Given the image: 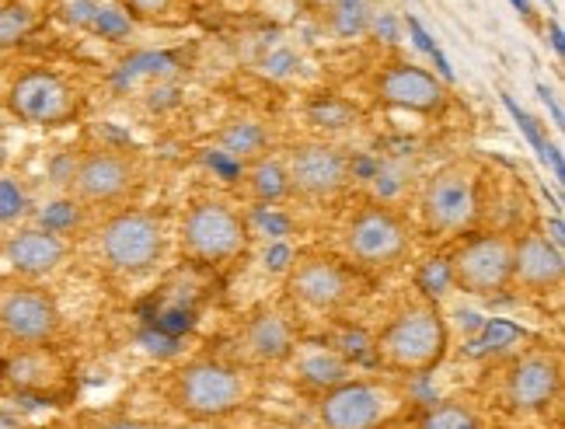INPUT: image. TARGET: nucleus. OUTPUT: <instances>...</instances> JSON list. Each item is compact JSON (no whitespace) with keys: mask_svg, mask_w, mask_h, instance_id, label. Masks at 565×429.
<instances>
[{"mask_svg":"<svg viewBox=\"0 0 565 429\" xmlns=\"http://www.w3.org/2000/svg\"><path fill=\"white\" fill-rule=\"evenodd\" d=\"M255 395V377L242 363L195 360L185 363L168 384V401L189 419H221L245 409Z\"/></svg>","mask_w":565,"mask_h":429,"instance_id":"1","label":"nucleus"},{"mask_svg":"<svg viewBox=\"0 0 565 429\" xmlns=\"http://www.w3.org/2000/svg\"><path fill=\"white\" fill-rule=\"evenodd\" d=\"M377 360L398 374H429L447 360L450 332L437 304H412L377 335Z\"/></svg>","mask_w":565,"mask_h":429,"instance_id":"2","label":"nucleus"},{"mask_svg":"<svg viewBox=\"0 0 565 429\" xmlns=\"http://www.w3.org/2000/svg\"><path fill=\"white\" fill-rule=\"evenodd\" d=\"M98 262L116 276H143L164 255V221L150 210H119L95 234Z\"/></svg>","mask_w":565,"mask_h":429,"instance_id":"3","label":"nucleus"},{"mask_svg":"<svg viewBox=\"0 0 565 429\" xmlns=\"http://www.w3.org/2000/svg\"><path fill=\"white\" fill-rule=\"evenodd\" d=\"M345 259L360 272H391L398 269L412 251V230L402 213L384 203L360 206L342 230Z\"/></svg>","mask_w":565,"mask_h":429,"instance_id":"4","label":"nucleus"},{"mask_svg":"<svg viewBox=\"0 0 565 429\" xmlns=\"http://www.w3.org/2000/svg\"><path fill=\"white\" fill-rule=\"evenodd\" d=\"M140 179H143V164L134 150L122 147L84 150L67 175L71 203H77L81 210H116L134 196Z\"/></svg>","mask_w":565,"mask_h":429,"instance_id":"5","label":"nucleus"},{"mask_svg":"<svg viewBox=\"0 0 565 429\" xmlns=\"http://www.w3.org/2000/svg\"><path fill=\"white\" fill-rule=\"evenodd\" d=\"M63 329L56 297L35 280H0V346L39 350L50 346Z\"/></svg>","mask_w":565,"mask_h":429,"instance_id":"6","label":"nucleus"},{"mask_svg":"<svg viewBox=\"0 0 565 429\" xmlns=\"http://www.w3.org/2000/svg\"><path fill=\"white\" fill-rule=\"evenodd\" d=\"M182 251L195 266H227L248 245L245 213L227 200H195L182 221Z\"/></svg>","mask_w":565,"mask_h":429,"instance_id":"7","label":"nucleus"},{"mask_svg":"<svg viewBox=\"0 0 565 429\" xmlns=\"http://www.w3.org/2000/svg\"><path fill=\"white\" fill-rule=\"evenodd\" d=\"M363 290V276L345 259L324 251L300 255L287 276V297L297 308L315 314H335L350 308Z\"/></svg>","mask_w":565,"mask_h":429,"instance_id":"8","label":"nucleus"},{"mask_svg":"<svg viewBox=\"0 0 565 429\" xmlns=\"http://www.w3.org/2000/svg\"><path fill=\"white\" fill-rule=\"evenodd\" d=\"M423 224L433 234H465L478 221V168L471 161H450L423 182L419 192Z\"/></svg>","mask_w":565,"mask_h":429,"instance_id":"9","label":"nucleus"},{"mask_svg":"<svg viewBox=\"0 0 565 429\" xmlns=\"http://www.w3.org/2000/svg\"><path fill=\"white\" fill-rule=\"evenodd\" d=\"M8 112L25 126H63L77 119L81 92L63 74L32 67V71H21L11 81Z\"/></svg>","mask_w":565,"mask_h":429,"instance_id":"10","label":"nucleus"},{"mask_svg":"<svg viewBox=\"0 0 565 429\" xmlns=\"http://www.w3.org/2000/svg\"><path fill=\"white\" fill-rule=\"evenodd\" d=\"M513 248L516 238H510V234H478V238L465 242L454 251V259L447 262L450 283L475 297H492L510 290Z\"/></svg>","mask_w":565,"mask_h":429,"instance_id":"11","label":"nucleus"},{"mask_svg":"<svg viewBox=\"0 0 565 429\" xmlns=\"http://www.w3.org/2000/svg\"><path fill=\"white\" fill-rule=\"evenodd\" d=\"M398 412V392L377 380H345L329 388L318 401L324 429H381Z\"/></svg>","mask_w":565,"mask_h":429,"instance_id":"12","label":"nucleus"},{"mask_svg":"<svg viewBox=\"0 0 565 429\" xmlns=\"http://www.w3.org/2000/svg\"><path fill=\"white\" fill-rule=\"evenodd\" d=\"M562 395V356L555 350L520 353L499 380V398L513 412H541Z\"/></svg>","mask_w":565,"mask_h":429,"instance_id":"13","label":"nucleus"},{"mask_svg":"<svg viewBox=\"0 0 565 429\" xmlns=\"http://www.w3.org/2000/svg\"><path fill=\"white\" fill-rule=\"evenodd\" d=\"M287 179H290V192L300 200H332L350 185L353 161L339 143L308 140L294 147V154L287 161Z\"/></svg>","mask_w":565,"mask_h":429,"instance_id":"14","label":"nucleus"},{"mask_svg":"<svg viewBox=\"0 0 565 429\" xmlns=\"http://www.w3.org/2000/svg\"><path fill=\"white\" fill-rule=\"evenodd\" d=\"M71 259V238L50 227H21L4 242V262L21 280H46Z\"/></svg>","mask_w":565,"mask_h":429,"instance_id":"15","label":"nucleus"},{"mask_svg":"<svg viewBox=\"0 0 565 429\" xmlns=\"http://www.w3.org/2000/svg\"><path fill=\"white\" fill-rule=\"evenodd\" d=\"M565 283V255L545 230H527L513 248L510 287L524 293H555Z\"/></svg>","mask_w":565,"mask_h":429,"instance_id":"16","label":"nucleus"},{"mask_svg":"<svg viewBox=\"0 0 565 429\" xmlns=\"http://www.w3.org/2000/svg\"><path fill=\"white\" fill-rule=\"evenodd\" d=\"M237 353L245 363H258V367H273V363H287L297 353V325L290 314L276 308L255 311L237 335Z\"/></svg>","mask_w":565,"mask_h":429,"instance_id":"17","label":"nucleus"},{"mask_svg":"<svg viewBox=\"0 0 565 429\" xmlns=\"http://www.w3.org/2000/svg\"><path fill=\"white\" fill-rule=\"evenodd\" d=\"M377 95L381 101L395 105V109L408 112H440L447 105V88L433 77L429 71L416 67V63H391L377 77Z\"/></svg>","mask_w":565,"mask_h":429,"instance_id":"18","label":"nucleus"},{"mask_svg":"<svg viewBox=\"0 0 565 429\" xmlns=\"http://www.w3.org/2000/svg\"><path fill=\"white\" fill-rule=\"evenodd\" d=\"M216 147L221 154H227L231 161H242L252 164L258 158H266L269 150V133L263 122H252V119H234L227 122L221 133H216Z\"/></svg>","mask_w":565,"mask_h":429,"instance_id":"19","label":"nucleus"},{"mask_svg":"<svg viewBox=\"0 0 565 429\" xmlns=\"http://www.w3.org/2000/svg\"><path fill=\"white\" fill-rule=\"evenodd\" d=\"M245 189L255 203H279L290 196L287 164L276 158H258L245 168Z\"/></svg>","mask_w":565,"mask_h":429,"instance_id":"20","label":"nucleus"},{"mask_svg":"<svg viewBox=\"0 0 565 429\" xmlns=\"http://www.w3.org/2000/svg\"><path fill=\"white\" fill-rule=\"evenodd\" d=\"M300 377L308 380V384H315V388H321V392L339 388V384L353 380L350 367H345V363L335 353H311V356H303Z\"/></svg>","mask_w":565,"mask_h":429,"instance_id":"21","label":"nucleus"},{"mask_svg":"<svg viewBox=\"0 0 565 429\" xmlns=\"http://www.w3.org/2000/svg\"><path fill=\"white\" fill-rule=\"evenodd\" d=\"M419 429H482V419L471 409L468 401H440L433 405V409L419 419Z\"/></svg>","mask_w":565,"mask_h":429,"instance_id":"22","label":"nucleus"},{"mask_svg":"<svg viewBox=\"0 0 565 429\" xmlns=\"http://www.w3.org/2000/svg\"><path fill=\"white\" fill-rule=\"evenodd\" d=\"M129 18L158 21V25H179L189 18V0H122Z\"/></svg>","mask_w":565,"mask_h":429,"instance_id":"23","label":"nucleus"},{"mask_svg":"<svg viewBox=\"0 0 565 429\" xmlns=\"http://www.w3.org/2000/svg\"><path fill=\"white\" fill-rule=\"evenodd\" d=\"M39 25V18L32 8L25 4H8V8H0V50H8V46H18L21 39H29Z\"/></svg>","mask_w":565,"mask_h":429,"instance_id":"24","label":"nucleus"},{"mask_svg":"<svg viewBox=\"0 0 565 429\" xmlns=\"http://www.w3.org/2000/svg\"><path fill=\"white\" fill-rule=\"evenodd\" d=\"M29 213V192L18 179L0 175V224H14Z\"/></svg>","mask_w":565,"mask_h":429,"instance_id":"25","label":"nucleus"},{"mask_svg":"<svg viewBox=\"0 0 565 429\" xmlns=\"http://www.w3.org/2000/svg\"><path fill=\"white\" fill-rule=\"evenodd\" d=\"M552 46H555V53H562V29L558 25L552 29Z\"/></svg>","mask_w":565,"mask_h":429,"instance_id":"26","label":"nucleus"},{"mask_svg":"<svg viewBox=\"0 0 565 429\" xmlns=\"http://www.w3.org/2000/svg\"><path fill=\"white\" fill-rule=\"evenodd\" d=\"M510 4H513L520 14H531V4H527V0H510Z\"/></svg>","mask_w":565,"mask_h":429,"instance_id":"27","label":"nucleus"},{"mask_svg":"<svg viewBox=\"0 0 565 429\" xmlns=\"http://www.w3.org/2000/svg\"><path fill=\"white\" fill-rule=\"evenodd\" d=\"M4 158H8V150H4V143H0V164H4Z\"/></svg>","mask_w":565,"mask_h":429,"instance_id":"28","label":"nucleus"},{"mask_svg":"<svg viewBox=\"0 0 565 429\" xmlns=\"http://www.w3.org/2000/svg\"><path fill=\"white\" fill-rule=\"evenodd\" d=\"M0 371H4V346H0Z\"/></svg>","mask_w":565,"mask_h":429,"instance_id":"29","label":"nucleus"},{"mask_svg":"<svg viewBox=\"0 0 565 429\" xmlns=\"http://www.w3.org/2000/svg\"><path fill=\"white\" fill-rule=\"evenodd\" d=\"M545 4H548V8H552V0H545Z\"/></svg>","mask_w":565,"mask_h":429,"instance_id":"30","label":"nucleus"}]
</instances>
